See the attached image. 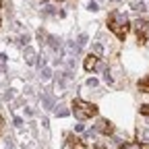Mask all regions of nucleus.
I'll use <instances>...</instances> for the list:
<instances>
[{"label": "nucleus", "mask_w": 149, "mask_h": 149, "mask_svg": "<svg viewBox=\"0 0 149 149\" xmlns=\"http://www.w3.org/2000/svg\"><path fill=\"white\" fill-rule=\"evenodd\" d=\"M120 149H141V145L139 143H130V145H122Z\"/></svg>", "instance_id": "8"}, {"label": "nucleus", "mask_w": 149, "mask_h": 149, "mask_svg": "<svg viewBox=\"0 0 149 149\" xmlns=\"http://www.w3.org/2000/svg\"><path fill=\"white\" fill-rule=\"evenodd\" d=\"M72 114L79 120L93 118V116H97V106L91 104V102H85V100H74L72 102Z\"/></svg>", "instance_id": "2"}, {"label": "nucleus", "mask_w": 149, "mask_h": 149, "mask_svg": "<svg viewBox=\"0 0 149 149\" xmlns=\"http://www.w3.org/2000/svg\"><path fill=\"white\" fill-rule=\"evenodd\" d=\"M0 6H2V0H0Z\"/></svg>", "instance_id": "12"}, {"label": "nucleus", "mask_w": 149, "mask_h": 149, "mask_svg": "<svg viewBox=\"0 0 149 149\" xmlns=\"http://www.w3.org/2000/svg\"><path fill=\"white\" fill-rule=\"evenodd\" d=\"M97 128H100L102 135H112V133H114V126H112V122H110V120H104V118L100 120V126H97Z\"/></svg>", "instance_id": "6"}, {"label": "nucleus", "mask_w": 149, "mask_h": 149, "mask_svg": "<svg viewBox=\"0 0 149 149\" xmlns=\"http://www.w3.org/2000/svg\"><path fill=\"white\" fill-rule=\"evenodd\" d=\"M133 29H135V37H137L139 46H145L147 37H149V21L147 19H137L133 23Z\"/></svg>", "instance_id": "3"}, {"label": "nucleus", "mask_w": 149, "mask_h": 149, "mask_svg": "<svg viewBox=\"0 0 149 149\" xmlns=\"http://www.w3.org/2000/svg\"><path fill=\"white\" fill-rule=\"evenodd\" d=\"M93 149H108V147H106L104 143H97V145H95V147H93Z\"/></svg>", "instance_id": "10"}, {"label": "nucleus", "mask_w": 149, "mask_h": 149, "mask_svg": "<svg viewBox=\"0 0 149 149\" xmlns=\"http://www.w3.org/2000/svg\"><path fill=\"white\" fill-rule=\"evenodd\" d=\"M83 66H85V70H95V68H97V56H93V54L85 56Z\"/></svg>", "instance_id": "5"}, {"label": "nucleus", "mask_w": 149, "mask_h": 149, "mask_svg": "<svg viewBox=\"0 0 149 149\" xmlns=\"http://www.w3.org/2000/svg\"><path fill=\"white\" fill-rule=\"evenodd\" d=\"M66 145H68V149H87V143L81 137H77V135H68L66 137Z\"/></svg>", "instance_id": "4"}, {"label": "nucleus", "mask_w": 149, "mask_h": 149, "mask_svg": "<svg viewBox=\"0 0 149 149\" xmlns=\"http://www.w3.org/2000/svg\"><path fill=\"white\" fill-rule=\"evenodd\" d=\"M137 87H139L141 93H149V74H147V77H143V79H139Z\"/></svg>", "instance_id": "7"}, {"label": "nucleus", "mask_w": 149, "mask_h": 149, "mask_svg": "<svg viewBox=\"0 0 149 149\" xmlns=\"http://www.w3.org/2000/svg\"><path fill=\"white\" fill-rule=\"evenodd\" d=\"M2 124H4V120H2V116H0V133H2Z\"/></svg>", "instance_id": "11"}, {"label": "nucleus", "mask_w": 149, "mask_h": 149, "mask_svg": "<svg viewBox=\"0 0 149 149\" xmlns=\"http://www.w3.org/2000/svg\"><path fill=\"white\" fill-rule=\"evenodd\" d=\"M58 2H64V0H58Z\"/></svg>", "instance_id": "13"}, {"label": "nucleus", "mask_w": 149, "mask_h": 149, "mask_svg": "<svg viewBox=\"0 0 149 149\" xmlns=\"http://www.w3.org/2000/svg\"><path fill=\"white\" fill-rule=\"evenodd\" d=\"M106 25H108V29L114 33L120 42H124L126 40V35H128V29H130V25H128V19L124 17V15H120V13H110L108 15V19H106Z\"/></svg>", "instance_id": "1"}, {"label": "nucleus", "mask_w": 149, "mask_h": 149, "mask_svg": "<svg viewBox=\"0 0 149 149\" xmlns=\"http://www.w3.org/2000/svg\"><path fill=\"white\" fill-rule=\"evenodd\" d=\"M141 114L149 116V104H143V106H141Z\"/></svg>", "instance_id": "9"}]
</instances>
